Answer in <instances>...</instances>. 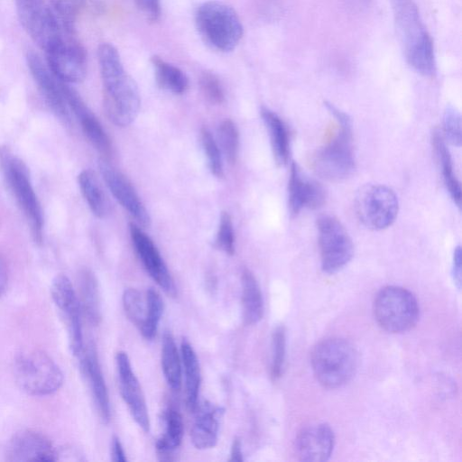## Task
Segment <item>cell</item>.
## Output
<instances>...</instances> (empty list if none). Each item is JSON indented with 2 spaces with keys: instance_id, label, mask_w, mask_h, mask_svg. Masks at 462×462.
Masks as SVG:
<instances>
[{
  "instance_id": "obj_1",
  "label": "cell",
  "mask_w": 462,
  "mask_h": 462,
  "mask_svg": "<svg viewBox=\"0 0 462 462\" xmlns=\"http://www.w3.org/2000/svg\"><path fill=\"white\" fill-rule=\"evenodd\" d=\"M97 60L105 88V108L110 120L118 126L129 125L137 116L141 99L135 81L125 71L117 50L103 43Z\"/></svg>"
},
{
  "instance_id": "obj_2",
  "label": "cell",
  "mask_w": 462,
  "mask_h": 462,
  "mask_svg": "<svg viewBox=\"0 0 462 462\" xmlns=\"http://www.w3.org/2000/svg\"><path fill=\"white\" fill-rule=\"evenodd\" d=\"M394 23L407 62L417 72L430 76L436 69L432 40L413 0H390Z\"/></svg>"
},
{
  "instance_id": "obj_3",
  "label": "cell",
  "mask_w": 462,
  "mask_h": 462,
  "mask_svg": "<svg viewBox=\"0 0 462 462\" xmlns=\"http://www.w3.org/2000/svg\"><path fill=\"white\" fill-rule=\"evenodd\" d=\"M326 106L336 118L338 130L326 145L316 152L312 158V167L321 178L338 181L347 178L355 169L352 124L348 116L337 107L329 103Z\"/></svg>"
},
{
  "instance_id": "obj_4",
  "label": "cell",
  "mask_w": 462,
  "mask_h": 462,
  "mask_svg": "<svg viewBox=\"0 0 462 462\" xmlns=\"http://www.w3.org/2000/svg\"><path fill=\"white\" fill-rule=\"evenodd\" d=\"M358 365L357 351L351 342L330 337L318 343L311 353V366L318 382L335 389L348 383Z\"/></svg>"
},
{
  "instance_id": "obj_5",
  "label": "cell",
  "mask_w": 462,
  "mask_h": 462,
  "mask_svg": "<svg viewBox=\"0 0 462 462\" xmlns=\"http://www.w3.org/2000/svg\"><path fill=\"white\" fill-rule=\"evenodd\" d=\"M0 167L11 192L28 222L34 242L41 244L43 235V215L26 164L7 147H0Z\"/></svg>"
},
{
  "instance_id": "obj_6",
  "label": "cell",
  "mask_w": 462,
  "mask_h": 462,
  "mask_svg": "<svg viewBox=\"0 0 462 462\" xmlns=\"http://www.w3.org/2000/svg\"><path fill=\"white\" fill-rule=\"evenodd\" d=\"M196 27L201 38L217 51L234 50L243 36V25L229 5L219 1H207L195 13Z\"/></svg>"
},
{
  "instance_id": "obj_7",
  "label": "cell",
  "mask_w": 462,
  "mask_h": 462,
  "mask_svg": "<svg viewBox=\"0 0 462 462\" xmlns=\"http://www.w3.org/2000/svg\"><path fill=\"white\" fill-rule=\"evenodd\" d=\"M13 373L17 385L32 396H47L62 385L63 374L55 361L39 349H26L18 353L14 361Z\"/></svg>"
},
{
  "instance_id": "obj_8",
  "label": "cell",
  "mask_w": 462,
  "mask_h": 462,
  "mask_svg": "<svg viewBox=\"0 0 462 462\" xmlns=\"http://www.w3.org/2000/svg\"><path fill=\"white\" fill-rule=\"evenodd\" d=\"M374 315L379 326L391 333H402L417 323L420 308L416 297L407 289L386 286L376 295Z\"/></svg>"
},
{
  "instance_id": "obj_9",
  "label": "cell",
  "mask_w": 462,
  "mask_h": 462,
  "mask_svg": "<svg viewBox=\"0 0 462 462\" xmlns=\"http://www.w3.org/2000/svg\"><path fill=\"white\" fill-rule=\"evenodd\" d=\"M355 209L360 222L372 230H382L390 226L395 220L399 202L390 188L367 184L357 192Z\"/></svg>"
},
{
  "instance_id": "obj_10",
  "label": "cell",
  "mask_w": 462,
  "mask_h": 462,
  "mask_svg": "<svg viewBox=\"0 0 462 462\" xmlns=\"http://www.w3.org/2000/svg\"><path fill=\"white\" fill-rule=\"evenodd\" d=\"M317 226L321 268L327 273H335L351 260L354 254L352 239L335 217L322 216Z\"/></svg>"
},
{
  "instance_id": "obj_11",
  "label": "cell",
  "mask_w": 462,
  "mask_h": 462,
  "mask_svg": "<svg viewBox=\"0 0 462 462\" xmlns=\"http://www.w3.org/2000/svg\"><path fill=\"white\" fill-rule=\"evenodd\" d=\"M15 6L22 26L44 51L64 36L53 11L43 0H15Z\"/></svg>"
},
{
  "instance_id": "obj_12",
  "label": "cell",
  "mask_w": 462,
  "mask_h": 462,
  "mask_svg": "<svg viewBox=\"0 0 462 462\" xmlns=\"http://www.w3.org/2000/svg\"><path fill=\"white\" fill-rule=\"evenodd\" d=\"M47 65L62 82L79 83L87 74V60L84 49L71 35L63 36L45 51Z\"/></svg>"
},
{
  "instance_id": "obj_13",
  "label": "cell",
  "mask_w": 462,
  "mask_h": 462,
  "mask_svg": "<svg viewBox=\"0 0 462 462\" xmlns=\"http://www.w3.org/2000/svg\"><path fill=\"white\" fill-rule=\"evenodd\" d=\"M51 298L66 319L70 348L78 356L84 348L82 309L70 280L64 274L57 275L51 286Z\"/></svg>"
},
{
  "instance_id": "obj_14",
  "label": "cell",
  "mask_w": 462,
  "mask_h": 462,
  "mask_svg": "<svg viewBox=\"0 0 462 462\" xmlns=\"http://www.w3.org/2000/svg\"><path fill=\"white\" fill-rule=\"evenodd\" d=\"M98 168L104 181L113 196L130 214L136 224L142 227L150 226L151 217L149 212L130 180L121 171L111 166L105 159L99 161Z\"/></svg>"
},
{
  "instance_id": "obj_15",
  "label": "cell",
  "mask_w": 462,
  "mask_h": 462,
  "mask_svg": "<svg viewBox=\"0 0 462 462\" xmlns=\"http://www.w3.org/2000/svg\"><path fill=\"white\" fill-rule=\"evenodd\" d=\"M116 364L122 398L137 425L143 431L149 432L150 418L146 402L127 354L124 351L117 352Z\"/></svg>"
},
{
  "instance_id": "obj_16",
  "label": "cell",
  "mask_w": 462,
  "mask_h": 462,
  "mask_svg": "<svg viewBox=\"0 0 462 462\" xmlns=\"http://www.w3.org/2000/svg\"><path fill=\"white\" fill-rule=\"evenodd\" d=\"M135 223L129 224L130 236L135 251L152 280L169 295L174 297V281L153 241Z\"/></svg>"
},
{
  "instance_id": "obj_17",
  "label": "cell",
  "mask_w": 462,
  "mask_h": 462,
  "mask_svg": "<svg viewBox=\"0 0 462 462\" xmlns=\"http://www.w3.org/2000/svg\"><path fill=\"white\" fill-rule=\"evenodd\" d=\"M5 457L11 462H51L57 460V448L43 433L26 429L9 440Z\"/></svg>"
},
{
  "instance_id": "obj_18",
  "label": "cell",
  "mask_w": 462,
  "mask_h": 462,
  "mask_svg": "<svg viewBox=\"0 0 462 462\" xmlns=\"http://www.w3.org/2000/svg\"><path fill=\"white\" fill-rule=\"evenodd\" d=\"M26 59L30 72L48 106L58 117L69 122V106L63 93L62 81L56 78L37 53L29 51Z\"/></svg>"
},
{
  "instance_id": "obj_19",
  "label": "cell",
  "mask_w": 462,
  "mask_h": 462,
  "mask_svg": "<svg viewBox=\"0 0 462 462\" xmlns=\"http://www.w3.org/2000/svg\"><path fill=\"white\" fill-rule=\"evenodd\" d=\"M63 93L69 108L77 116L81 129L92 146L104 157H110L112 145L110 139L102 125L84 103L78 92L62 82Z\"/></svg>"
},
{
  "instance_id": "obj_20",
  "label": "cell",
  "mask_w": 462,
  "mask_h": 462,
  "mask_svg": "<svg viewBox=\"0 0 462 462\" xmlns=\"http://www.w3.org/2000/svg\"><path fill=\"white\" fill-rule=\"evenodd\" d=\"M334 443V432L328 424H311L298 434L295 439V453L302 461H326L333 451Z\"/></svg>"
},
{
  "instance_id": "obj_21",
  "label": "cell",
  "mask_w": 462,
  "mask_h": 462,
  "mask_svg": "<svg viewBox=\"0 0 462 462\" xmlns=\"http://www.w3.org/2000/svg\"><path fill=\"white\" fill-rule=\"evenodd\" d=\"M326 199L324 188L315 180L306 176L293 162L288 182V205L291 215L296 216L302 208L315 209Z\"/></svg>"
},
{
  "instance_id": "obj_22",
  "label": "cell",
  "mask_w": 462,
  "mask_h": 462,
  "mask_svg": "<svg viewBox=\"0 0 462 462\" xmlns=\"http://www.w3.org/2000/svg\"><path fill=\"white\" fill-rule=\"evenodd\" d=\"M77 357L89 384L99 416L104 422H108L111 417L110 400L94 343L90 342L84 346Z\"/></svg>"
},
{
  "instance_id": "obj_23",
  "label": "cell",
  "mask_w": 462,
  "mask_h": 462,
  "mask_svg": "<svg viewBox=\"0 0 462 462\" xmlns=\"http://www.w3.org/2000/svg\"><path fill=\"white\" fill-rule=\"evenodd\" d=\"M195 421L190 438L193 446L198 449H208L216 446L218 437L219 420L225 410L222 407L205 402L198 405Z\"/></svg>"
},
{
  "instance_id": "obj_24",
  "label": "cell",
  "mask_w": 462,
  "mask_h": 462,
  "mask_svg": "<svg viewBox=\"0 0 462 462\" xmlns=\"http://www.w3.org/2000/svg\"><path fill=\"white\" fill-rule=\"evenodd\" d=\"M180 357L185 379L186 405L190 411H195L200 388V367L198 356L186 338L180 344Z\"/></svg>"
},
{
  "instance_id": "obj_25",
  "label": "cell",
  "mask_w": 462,
  "mask_h": 462,
  "mask_svg": "<svg viewBox=\"0 0 462 462\" xmlns=\"http://www.w3.org/2000/svg\"><path fill=\"white\" fill-rule=\"evenodd\" d=\"M261 116L269 134L274 161L278 165H284L290 156L288 129L281 117L269 108L263 106Z\"/></svg>"
},
{
  "instance_id": "obj_26",
  "label": "cell",
  "mask_w": 462,
  "mask_h": 462,
  "mask_svg": "<svg viewBox=\"0 0 462 462\" xmlns=\"http://www.w3.org/2000/svg\"><path fill=\"white\" fill-rule=\"evenodd\" d=\"M241 282L244 320L248 325H254L258 323L263 315L261 288L254 273L248 269H244Z\"/></svg>"
},
{
  "instance_id": "obj_27",
  "label": "cell",
  "mask_w": 462,
  "mask_h": 462,
  "mask_svg": "<svg viewBox=\"0 0 462 462\" xmlns=\"http://www.w3.org/2000/svg\"><path fill=\"white\" fill-rule=\"evenodd\" d=\"M78 182L92 213L98 218L106 217L110 211V203L95 172L82 171L78 176Z\"/></svg>"
},
{
  "instance_id": "obj_28",
  "label": "cell",
  "mask_w": 462,
  "mask_h": 462,
  "mask_svg": "<svg viewBox=\"0 0 462 462\" xmlns=\"http://www.w3.org/2000/svg\"><path fill=\"white\" fill-rule=\"evenodd\" d=\"M79 297L82 312L93 325H98L101 320L100 298L97 281L94 273L84 269L79 274Z\"/></svg>"
},
{
  "instance_id": "obj_29",
  "label": "cell",
  "mask_w": 462,
  "mask_h": 462,
  "mask_svg": "<svg viewBox=\"0 0 462 462\" xmlns=\"http://www.w3.org/2000/svg\"><path fill=\"white\" fill-rule=\"evenodd\" d=\"M162 369L168 385L180 390L182 381L181 357L172 334L165 331L162 341Z\"/></svg>"
},
{
  "instance_id": "obj_30",
  "label": "cell",
  "mask_w": 462,
  "mask_h": 462,
  "mask_svg": "<svg viewBox=\"0 0 462 462\" xmlns=\"http://www.w3.org/2000/svg\"><path fill=\"white\" fill-rule=\"evenodd\" d=\"M155 79L159 87L176 95L186 92L189 79L178 67L165 61L158 56L152 57Z\"/></svg>"
},
{
  "instance_id": "obj_31",
  "label": "cell",
  "mask_w": 462,
  "mask_h": 462,
  "mask_svg": "<svg viewBox=\"0 0 462 462\" xmlns=\"http://www.w3.org/2000/svg\"><path fill=\"white\" fill-rule=\"evenodd\" d=\"M165 429L156 442V449L160 456H169L176 450L182 440L184 423L181 414L174 408H168L164 412Z\"/></svg>"
},
{
  "instance_id": "obj_32",
  "label": "cell",
  "mask_w": 462,
  "mask_h": 462,
  "mask_svg": "<svg viewBox=\"0 0 462 462\" xmlns=\"http://www.w3.org/2000/svg\"><path fill=\"white\" fill-rule=\"evenodd\" d=\"M433 145L441 164V171L445 186L455 204L460 207L461 188L460 183L454 172L452 159L447 147L445 139L439 132H434Z\"/></svg>"
},
{
  "instance_id": "obj_33",
  "label": "cell",
  "mask_w": 462,
  "mask_h": 462,
  "mask_svg": "<svg viewBox=\"0 0 462 462\" xmlns=\"http://www.w3.org/2000/svg\"><path fill=\"white\" fill-rule=\"evenodd\" d=\"M145 301L146 315L139 331L144 338L151 340L156 335L163 313L164 302L161 294L153 288L146 291Z\"/></svg>"
},
{
  "instance_id": "obj_34",
  "label": "cell",
  "mask_w": 462,
  "mask_h": 462,
  "mask_svg": "<svg viewBox=\"0 0 462 462\" xmlns=\"http://www.w3.org/2000/svg\"><path fill=\"white\" fill-rule=\"evenodd\" d=\"M218 139L226 159L235 164L238 155L239 134L235 123L230 119L224 120L218 127Z\"/></svg>"
},
{
  "instance_id": "obj_35",
  "label": "cell",
  "mask_w": 462,
  "mask_h": 462,
  "mask_svg": "<svg viewBox=\"0 0 462 462\" xmlns=\"http://www.w3.org/2000/svg\"><path fill=\"white\" fill-rule=\"evenodd\" d=\"M84 0H52V11L67 34H73L76 16Z\"/></svg>"
},
{
  "instance_id": "obj_36",
  "label": "cell",
  "mask_w": 462,
  "mask_h": 462,
  "mask_svg": "<svg viewBox=\"0 0 462 462\" xmlns=\"http://www.w3.org/2000/svg\"><path fill=\"white\" fill-rule=\"evenodd\" d=\"M122 300L126 316L139 329L146 315L145 300L139 291L128 288L124 291Z\"/></svg>"
},
{
  "instance_id": "obj_37",
  "label": "cell",
  "mask_w": 462,
  "mask_h": 462,
  "mask_svg": "<svg viewBox=\"0 0 462 462\" xmlns=\"http://www.w3.org/2000/svg\"><path fill=\"white\" fill-rule=\"evenodd\" d=\"M200 139L210 171L217 178H222L224 176V168L219 146L207 127L201 129Z\"/></svg>"
},
{
  "instance_id": "obj_38",
  "label": "cell",
  "mask_w": 462,
  "mask_h": 462,
  "mask_svg": "<svg viewBox=\"0 0 462 462\" xmlns=\"http://www.w3.org/2000/svg\"><path fill=\"white\" fill-rule=\"evenodd\" d=\"M285 328L282 326L277 327L273 333V357L271 365V377L273 381L278 380L282 374L285 359Z\"/></svg>"
},
{
  "instance_id": "obj_39",
  "label": "cell",
  "mask_w": 462,
  "mask_h": 462,
  "mask_svg": "<svg viewBox=\"0 0 462 462\" xmlns=\"http://www.w3.org/2000/svg\"><path fill=\"white\" fill-rule=\"evenodd\" d=\"M216 246L217 249L232 255L235 253V235L232 218L227 212H222L217 233Z\"/></svg>"
},
{
  "instance_id": "obj_40",
  "label": "cell",
  "mask_w": 462,
  "mask_h": 462,
  "mask_svg": "<svg viewBox=\"0 0 462 462\" xmlns=\"http://www.w3.org/2000/svg\"><path fill=\"white\" fill-rule=\"evenodd\" d=\"M199 86L205 98L212 105H220L225 94L219 79L212 72L205 71L200 75Z\"/></svg>"
},
{
  "instance_id": "obj_41",
  "label": "cell",
  "mask_w": 462,
  "mask_h": 462,
  "mask_svg": "<svg viewBox=\"0 0 462 462\" xmlns=\"http://www.w3.org/2000/svg\"><path fill=\"white\" fill-rule=\"evenodd\" d=\"M443 138L455 146L461 143V117L458 111L448 106L443 116Z\"/></svg>"
},
{
  "instance_id": "obj_42",
  "label": "cell",
  "mask_w": 462,
  "mask_h": 462,
  "mask_svg": "<svg viewBox=\"0 0 462 462\" xmlns=\"http://www.w3.org/2000/svg\"><path fill=\"white\" fill-rule=\"evenodd\" d=\"M138 10L151 23H156L162 14L161 0H134Z\"/></svg>"
},
{
  "instance_id": "obj_43",
  "label": "cell",
  "mask_w": 462,
  "mask_h": 462,
  "mask_svg": "<svg viewBox=\"0 0 462 462\" xmlns=\"http://www.w3.org/2000/svg\"><path fill=\"white\" fill-rule=\"evenodd\" d=\"M111 459L116 462H125L127 460L121 441L116 436L111 441Z\"/></svg>"
},
{
  "instance_id": "obj_44",
  "label": "cell",
  "mask_w": 462,
  "mask_h": 462,
  "mask_svg": "<svg viewBox=\"0 0 462 462\" xmlns=\"http://www.w3.org/2000/svg\"><path fill=\"white\" fill-rule=\"evenodd\" d=\"M452 274L455 282L457 283V286H460L461 283V247H456L454 251L453 257V268Z\"/></svg>"
},
{
  "instance_id": "obj_45",
  "label": "cell",
  "mask_w": 462,
  "mask_h": 462,
  "mask_svg": "<svg viewBox=\"0 0 462 462\" xmlns=\"http://www.w3.org/2000/svg\"><path fill=\"white\" fill-rule=\"evenodd\" d=\"M8 283V269L6 263L0 254V296L5 291Z\"/></svg>"
},
{
  "instance_id": "obj_46",
  "label": "cell",
  "mask_w": 462,
  "mask_h": 462,
  "mask_svg": "<svg viewBox=\"0 0 462 462\" xmlns=\"http://www.w3.org/2000/svg\"><path fill=\"white\" fill-rule=\"evenodd\" d=\"M230 461H236V462H242L244 460L243 458V452H242V445L238 439H235L233 440L232 446H231V451H230Z\"/></svg>"
},
{
  "instance_id": "obj_47",
  "label": "cell",
  "mask_w": 462,
  "mask_h": 462,
  "mask_svg": "<svg viewBox=\"0 0 462 462\" xmlns=\"http://www.w3.org/2000/svg\"><path fill=\"white\" fill-rule=\"evenodd\" d=\"M351 3H354V5H364L365 2H367V0H349Z\"/></svg>"
}]
</instances>
